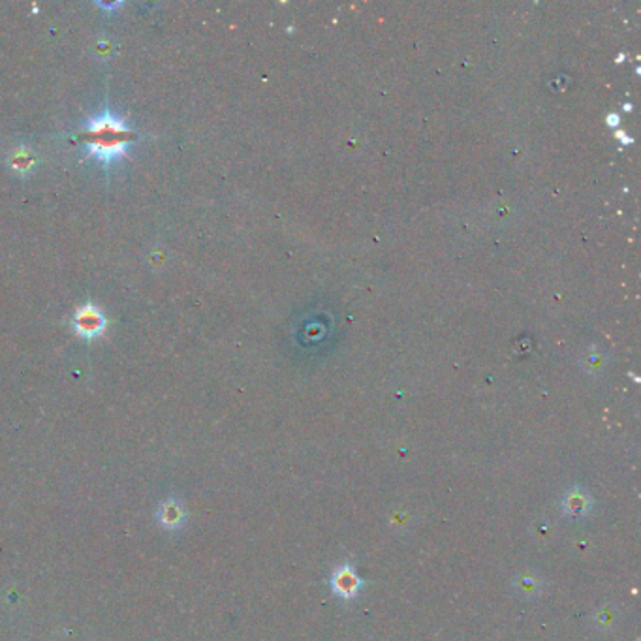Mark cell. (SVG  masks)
Wrapping results in <instances>:
<instances>
[{
    "instance_id": "1",
    "label": "cell",
    "mask_w": 641,
    "mask_h": 641,
    "mask_svg": "<svg viewBox=\"0 0 641 641\" xmlns=\"http://www.w3.org/2000/svg\"><path fill=\"white\" fill-rule=\"evenodd\" d=\"M134 130L127 119L105 107L98 115L87 121L85 125V139H87V157L110 168L121 158L127 157L128 145L134 142Z\"/></svg>"
},
{
    "instance_id": "2",
    "label": "cell",
    "mask_w": 641,
    "mask_h": 641,
    "mask_svg": "<svg viewBox=\"0 0 641 641\" xmlns=\"http://www.w3.org/2000/svg\"><path fill=\"white\" fill-rule=\"evenodd\" d=\"M74 332L83 339H96L105 332V316L92 303L79 307L74 316Z\"/></svg>"
},
{
    "instance_id": "3",
    "label": "cell",
    "mask_w": 641,
    "mask_h": 641,
    "mask_svg": "<svg viewBox=\"0 0 641 641\" xmlns=\"http://www.w3.org/2000/svg\"><path fill=\"white\" fill-rule=\"evenodd\" d=\"M361 578H359L356 570L348 564H342L333 572L332 576V589L337 596L341 598H354L361 589Z\"/></svg>"
},
{
    "instance_id": "4",
    "label": "cell",
    "mask_w": 641,
    "mask_h": 641,
    "mask_svg": "<svg viewBox=\"0 0 641 641\" xmlns=\"http://www.w3.org/2000/svg\"><path fill=\"white\" fill-rule=\"evenodd\" d=\"M563 510L572 519H583L593 510V499L585 489L572 487L564 494Z\"/></svg>"
},
{
    "instance_id": "5",
    "label": "cell",
    "mask_w": 641,
    "mask_h": 641,
    "mask_svg": "<svg viewBox=\"0 0 641 641\" xmlns=\"http://www.w3.org/2000/svg\"><path fill=\"white\" fill-rule=\"evenodd\" d=\"M157 521L164 526V529H168V531H177V529H181V526L184 525L183 504L171 499L162 502L157 510Z\"/></svg>"
},
{
    "instance_id": "6",
    "label": "cell",
    "mask_w": 641,
    "mask_h": 641,
    "mask_svg": "<svg viewBox=\"0 0 641 641\" xmlns=\"http://www.w3.org/2000/svg\"><path fill=\"white\" fill-rule=\"evenodd\" d=\"M541 587H544L541 579L538 576H534V573H521V576H517L514 579L515 593L523 596V598H536V596H540Z\"/></svg>"
},
{
    "instance_id": "7",
    "label": "cell",
    "mask_w": 641,
    "mask_h": 641,
    "mask_svg": "<svg viewBox=\"0 0 641 641\" xmlns=\"http://www.w3.org/2000/svg\"><path fill=\"white\" fill-rule=\"evenodd\" d=\"M619 620V610L615 605H604L594 613V626L600 630H611Z\"/></svg>"
},
{
    "instance_id": "8",
    "label": "cell",
    "mask_w": 641,
    "mask_h": 641,
    "mask_svg": "<svg viewBox=\"0 0 641 641\" xmlns=\"http://www.w3.org/2000/svg\"><path fill=\"white\" fill-rule=\"evenodd\" d=\"M10 166L17 174H28L34 168V157L26 149H16L10 157Z\"/></svg>"
}]
</instances>
